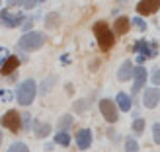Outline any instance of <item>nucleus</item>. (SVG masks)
<instances>
[{"instance_id": "1", "label": "nucleus", "mask_w": 160, "mask_h": 152, "mask_svg": "<svg viewBox=\"0 0 160 152\" xmlns=\"http://www.w3.org/2000/svg\"><path fill=\"white\" fill-rule=\"evenodd\" d=\"M94 35L98 39V45L102 51H109L115 43V37H113V31L109 29V26L106 22H96L94 23Z\"/></svg>"}, {"instance_id": "2", "label": "nucleus", "mask_w": 160, "mask_h": 152, "mask_svg": "<svg viewBox=\"0 0 160 152\" xmlns=\"http://www.w3.org/2000/svg\"><path fill=\"white\" fill-rule=\"evenodd\" d=\"M37 94V86L31 78L23 80V82L18 86V90H16V100H18V103H22V105H29L31 101H33Z\"/></svg>"}, {"instance_id": "3", "label": "nucleus", "mask_w": 160, "mask_h": 152, "mask_svg": "<svg viewBox=\"0 0 160 152\" xmlns=\"http://www.w3.org/2000/svg\"><path fill=\"white\" fill-rule=\"evenodd\" d=\"M45 43V33L41 31H29V33H23L20 37V49L23 51H37L41 49Z\"/></svg>"}, {"instance_id": "4", "label": "nucleus", "mask_w": 160, "mask_h": 152, "mask_svg": "<svg viewBox=\"0 0 160 152\" xmlns=\"http://www.w3.org/2000/svg\"><path fill=\"white\" fill-rule=\"evenodd\" d=\"M0 125L6 127V129H10L12 133H18V131L22 129V115H20L16 109H10V111H6V113L2 115V119H0Z\"/></svg>"}, {"instance_id": "5", "label": "nucleus", "mask_w": 160, "mask_h": 152, "mask_svg": "<svg viewBox=\"0 0 160 152\" xmlns=\"http://www.w3.org/2000/svg\"><path fill=\"white\" fill-rule=\"evenodd\" d=\"M100 111H102V115L106 117L108 123H115L117 117H119L117 105H115V101H111V100H102L100 101Z\"/></svg>"}, {"instance_id": "6", "label": "nucleus", "mask_w": 160, "mask_h": 152, "mask_svg": "<svg viewBox=\"0 0 160 152\" xmlns=\"http://www.w3.org/2000/svg\"><path fill=\"white\" fill-rule=\"evenodd\" d=\"M133 49H135V53H137L139 66H141V62H145L147 59H152V53H150V41H137Z\"/></svg>"}, {"instance_id": "7", "label": "nucleus", "mask_w": 160, "mask_h": 152, "mask_svg": "<svg viewBox=\"0 0 160 152\" xmlns=\"http://www.w3.org/2000/svg\"><path fill=\"white\" fill-rule=\"evenodd\" d=\"M0 22H2V26H6V27H22L23 18L22 16H14L8 10H0Z\"/></svg>"}, {"instance_id": "8", "label": "nucleus", "mask_w": 160, "mask_h": 152, "mask_svg": "<svg viewBox=\"0 0 160 152\" xmlns=\"http://www.w3.org/2000/svg\"><path fill=\"white\" fill-rule=\"evenodd\" d=\"M133 78H135V84H133V94H139L141 88H145L147 84V68L145 66H137L133 72Z\"/></svg>"}, {"instance_id": "9", "label": "nucleus", "mask_w": 160, "mask_h": 152, "mask_svg": "<svg viewBox=\"0 0 160 152\" xmlns=\"http://www.w3.org/2000/svg\"><path fill=\"white\" fill-rule=\"evenodd\" d=\"M160 8V0H141L137 4V12L141 16H148V14H154Z\"/></svg>"}, {"instance_id": "10", "label": "nucleus", "mask_w": 160, "mask_h": 152, "mask_svg": "<svg viewBox=\"0 0 160 152\" xmlns=\"http://www.w3.org/2000/svg\"><path fill=\"white\" fill-rule=\"evenodd\" d=\"M92 145V131L90 129H80L76 133V146L80 150H88Z\"/></svg>"}, {"instance_id": "11", "label": "nucleus", "mask_w": 160, "mask_h": 152, "mask_svg": "<svg viewBox=\"0 0 160 152\" xmlns=\"http://www.w3.org/2000/svg\"><path fill=\"white\" fill-rule=\"evenodd\" d=\"M142 101H145V105L148 109L156 107V103L160 101V94L156 92V88H147L145 90V98H142Z\"/></svg>"}, {"instance_id": "12", "label": "nucleus", "mask_w": 160, "mask_h": 152, "mask_svg": "<svg viewBox=\"0 0 160 152\" xmlns=\"http://www.w3.org/2000/svg\"><path fill=\"white\" fill-rule=\"evenodd\" d=\"M20 66V59L16 57V55H12V57H8L4 62H2V66H0V74H10V72H14L16 68Z\"/></svg>"}, {"instance_id": "13", "label": "nucleus", "mask_w": 160, "mask_h": 152, "mask_svg": "<svg viewBox=\"0 0 160 152\" xmlns=\"http://www.w3.org/2000/svg\"><path fill=\"white\" fill-rule=\"evenodd\" d=\"M31 127H33V133H35L37 139H43V137H47V135L51 133V125L43 123V121H37V119L31 121Z\"/></svg>"}, {"instance_id": "14", "label": "nucleus", "mask_w": 160, "mask_h": 152, "mask_svg": "<svg viewBox=\"0 0 160 152\" xmlns=\"http://www.w3.org/2000/svg\"><path fill=\"white\" fill-rule=\"evenodd\" d=\"M133 72H135L133 62L131 61H125V62H121V66H119V70H117V78L121 80V82H125V80L133 78Z\"/></svg>"}, {"instance_id": "15", "label": "nucleus", "mask_w": 160, "mask_h": 152, "mask_svg": "<svg viewBox=\"0 0 160 152\" xmlns=\"http://www.w3.org/2000/svg\"><path fill=\"white\" fill-rule=\"evenodd\" d=\"M129 26H131V20L127 18V16H119V18L115 20V23H113L115 33L117 35H125L127 31H129Z\"/></svg>"}, {"instance_id": "16", "label": "nucleus", "mask_w": 160, "mask_h": 152, "mask_svg": "<svg viewBox=\"0 0 160 152\" xmlns=\"http://www.w3.org/2000/svg\"><path fill=\"white\" fill-rule=\"evenodd\" d=\"M115 103L119 105V109L121 111H131V96H127L125 92H119L117 98H115Z\"/></svg>"}, {"instance_id": "17", "label": "nucleus", "mask_w": 160, "mask_h": 152, "mask_svg": "<svg viewBox=\"0 0 160 152\" xmlns=\"http://www.w3.org/2000/svg\"><path fill=\"white\" fill-rule=\"evenodd\" d=\"M45 26L51 27V29L59 27V26H61V14H59V12H49V14L45 16Z\"/></svg>"}, {"instance_id": "18", "label": "nucleus", "mask_w": 160, "mask_h": 152, "mask_svg": "<svg viewBox=\"0 0 160 152\" xmlns=\"http://www.w3.org/2000/svg\"><path fill=\"white\" fill-rule=\"evenodd\" d=\"M55 142H57V145H61V146H68V145H70V137H68V133L59 131L57 135H55Z\"/></svg>"}, {"instance_id": "19", "label": "nucleus", "mask_w": 160, "mask_h": 152, "mask_svg": "<svg viewBox=\"0 0 160 152\" xmlns=\"http://www.w3.org/2000/svg\"><path fill=\"white\" fill-rule=\"evenodd\" d=\"M8 152H29V148H28V145L26 142H12L10 145V148H8Z\"/></svg>"}, {"instance_id": "20", "label": "nucleus", "mask_w": 160, "mask_h": 152, "mask_svg": "<svg viewBox=\"0 0 160 152\" xmlns=\"http://www.w3.org/2000/svg\"><path fill=\"white\" fill-rule=\"evenodd\" d=\"M72 125V117L70 115H62L61 119H59V131H65L67 133V129Z\"/></svg>"}, {"instance_id": "21", "label": "nucleus", "mask_w": 160, "mask_h": 152, "mask_svg": "<svg viewBox=\"0 0 160 152\" xmlns=\"http://www.w3.org/2000/svg\"><path fill=\"white\" fill-rule=\"evenodd\" d=\"M125 150L127 152H139V145H137V140H135L133 137L125 139Z\"/></svg>"}, {"instance_id": "22", "label": "nucleus", "mask_w": 160, "mask_h": 152, "mask_svg": "<svg viewBox=\"0 0 160 152\" xmlns=\"http://www.w3.org/2000/svg\"><path fill=\"white\" fill-rule=\"evenodd\" d=\"M133 131H135V133H142V131H145V119H142V117H135V121H133Z\"/></svg>"}, {"instance_id": "23", "label": "nucleus", "mask_w": 160, "mask_h": 152, "mask_svg": "<svg viewBox=\"0 0 160 152\" xmlns=\"http://www.w3.org/2000/svg\"><path fill=\"white\" fill-rule=\"evenodd\" d=\"M55 82H57V78H55V76H51L49 80H45V82L41 84V90H39V92H41V94H47V92L51 90V86H53Z\"/></svg>"}, {"instance_id": "24", "label": "nucleus", "mask_w": 160, "mask_h": 152, "mask_svg": "<svg viewBox=\"0 0 160 152\" xmlns=\"http://www.w3.org/2000/svg\"><path fill=\"white\" fill-rule=\"evenodd\" d=\"M131 23H133V26L137 27L139 31H147V22H145V20H141V18H135Z\"/></svg>"}, {"instance_id": "25", "label": "nucleus", "mask_w": 160, "mask_h": 152, "mask_svg": "<svg viewBox=\"0 0 160 152\" xmlns=\"http://www.w3.org/2000/svg\"><path fill=\"white\" fill-rule=\"evenodd\" d=\"M152 139H154L156 145H160V123L152 125Z\"/></svg>"}, {"instance_id": "26", "label": "nucleus", "mask_w": 160, "mask_h": 152, "mask_svg": "<svg viewBox=\"0 0 160 152\" xmlns=\"http://www.w3.org/2000/svg\"><path fill=\"white\" fill-rule=\"evenodd\" d=\"M150 82H152L154 86H160V68H154L152 76H150Z\"/></svg>"}, {"instance_id": "27", "label": "nucleus", "mask_w": 160, "mask_h": 152, "mask_svg": "<svg viewBox=\"0 0 160 152\" xmlns=\"http://www.w3.org/2000/svg\"><path fill=\"white\" fill-rule=\"evenodd\" d=\"M84 109H88V101H86V100L74 103V111H78V113H80V111H84Z\"/></svg>"}, {"instance_id": "28", "label": "nucleus", "mask_w": 160, "mask_h": 152, "mask_svg": "<svg viewBox=\"0 0 160 152\" xmlns=\"http://www.w3.org/2000/svg\"><path fill=\"white\" fill-rule=\"evenodd\" d=\"M31 26H33V18H26V20H23V23H22V29L29 33V27Z\"/></svg>"}, {"instance_id": "29", "label": "nucleus", "mask_w": 160, "mask_h": 152, "mask_svg": "<svg viewBox=\"0 0 160 152\" xmlns=\"http://www.w3.org/2000/svg\"><path fill=\"white\" fill-rule=\"evenodd\" d=\"M33 6H35V0H23V8L26 10H31Z\"/></svg>"}, {"instance_id": "30", "label": "nucleus", "mask_w": 160, "mask_h": 152, "mask_svg": "<svg viewBox=\"0 0 160 152\" xmlns=\"http://www.w3.org/2000/svg\"><path fill=\"white\" fill-rule=\"evenodd\" d=\"M150 53H152V57H156V53H158V45L150 41Z\"/></svg>"}, {"instance_id": "31", "label": "nucleus", "mask_w": 160, "mask_h": 152, "mask_svg": "<svg viewBox=\"0 0 160 152\" xmlns=\"http://www.w3.org/2000/svg\"><path fill=\"white\" fill-rule=\"evenodd\" d=\"M18 4H23V0H8V6H18Z\"/></svg>"}, {"instance_id": "32", "label": "nucleus", "mask_w": 160, "mask_h": 152, "mask_svg": "<svg viewBox=\"0 0 160 152\" xmlns=\"http://www.w3.org/2000/svg\"><path fill=\"white\" fill-rule=\"evenodd\" d=\"M22 117H23V119H22V121H23V123H26V127H29V115H22Z\"/></svg>"}, {"instance_id": "33", "label": "nucleus", "mask_w": 160, "mask_h": 152, "mask_svg": "<svg viewBox=\"0 0 160 152\" xmlns=\"http://www.w3.org/2000/svg\"><path fill=\"white\" fill-rule=\"evenodd\" d=\"M0 145H2V131H0Z\"/></svg>"}, {"instance_id": "34", "label": "nucleus", "mask_w": 160, "mask_h": 152, "mask_svg": "<svg viewBox=\"0 0 160 152\" xmlns=\"http://www.w3.org/2000/svg\"><path fill=\"white\" fill-rule=\"evenodd\" d=\"M121 2H123V0H121Z\"/></svg>"}]
</instances>
